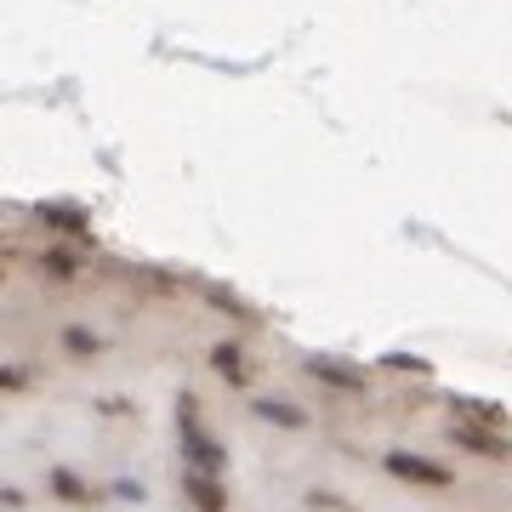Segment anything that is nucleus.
I'll return each instance as SVG.
<instances>
[{
	"instance_id": "1",
	"label": "nucleus",
	"mask_w": 512,
	"mask_h": 512,
	"mask_svg": "<svg viewBox=\"0 0 512 512\" xmlns=\"http://www.w3.org/2000/svg\"><path fill=\"white\" fill-rule=\"evenodd\" d=\"M393 467H399V473H416V478H444L439 467H421V461H410V456H393Z\"/></svg>"
}]
</instances>
